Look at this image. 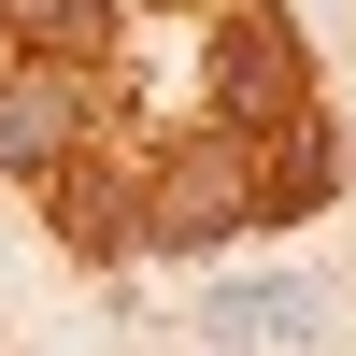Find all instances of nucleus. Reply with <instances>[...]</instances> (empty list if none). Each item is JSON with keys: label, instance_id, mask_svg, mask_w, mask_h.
Segmentation results:
<instances>
[{"label": "nucleus", "instance_id": "obj_1", "mask_svg": "<svg viewBox=\"0 0 356 356\" xmlns=\"http://www.w3.org/2000/svg\"><path fill=\"white\" fill-rule=\"evenodd\" d=\"M285 114H314V29L285 0H214V29H200V129L271 143Z\"/></svg>", "mask_w": 356, "mask_h": 356}, {"label": "nucleus", "instance_id": "obj_2", "mask_svg": "<svg viewBox=\"0 0 356 356\" xmlns=\"http://www.w3.org/2000/svg\"><path fill=\"white\" fill-rule=\"evenodd\" d=\"M214 243H257V143L186 114L171 143H143V257H214Z\"/></svg>", "mask_w": 356, "mask_h": 356}, {"label": "nucleus", "instance_id": "obj_7", "mask_svg": "<svg viewBox=\"0 0 356 356\" xmlns=\"http://www.w3.org/2000/svg\"><path fill=\"white\" fill-rule=\"evenodd\" d=\"M114 0H0V57H43V72H114Z\"/></svg>", "mask_w": 356, "mask_h": 356}, {"label": "nucleus", "instance_id": "obj_6", "mask_svg": "<svg viewBox=\"0 0 356 356\" xmlns=\"http://www.w3.org/2000/svg\"><path fill=\"white\" fill-rule=\"evenodd\" d=\"M57 228H72L86 271H129V257H143V157H114V143H100V157L57 186Z\"/></svg>", "mask_w": 356, "mask_h": 356}, {"label": "nucleus", "instance_id": "obj_5", "mask_svg": "<svg viewBox=\"0 0 356 356\" xmlns=\"http://www.w3.org/2000/svg\"><path fill=\"white\" fill-rule=\"evenodd\" d=\"M342 186H356V143L328 129V100H314V114H285V129L257 143V228H314Z\"/></svg>", "mask_w": 356, "mask_h": 356}, {"label": "nucleus", "instance_id": "obj_8", "mask_svg": "<svg viewBox=\"0 0 356 356\" xmlns=\"http://www.w3.org/2000/svg\"><path fill=\"white\" fill-rule=\"evenodd\" d=\"M200 15H214V0H200Z\"/></svg>", "mask_w": 356, "mask_h": 356}, {"label": "nucleus", "instance_id": "obj_3", "mask_svg": "<svg viewBox=\"0 0 356 356\" xmlns=\"http://www.w3.org/2000/svg\"><path fill=\"white\" fill-rule=\"evenodd\" d=\"M100 100L114 72H43V57H0V186H72L100 157Z\"/></svg>", "mask_w": 356, "mask_h": 356}, {"label": "nucleus", "instance_id": "obj_4", "mask_svg": "<svg viewBox=\"0 0 356 356\" xmlns=\"http://www.w3.org/2000/svg\"><path fill=\"white\" fill-rule=\"evenodd\" d=\"M200 356H328V285H300V271L200 285Z\"/></svg>", "mask_w": 356, "mask_h": 356}]
</instances>
